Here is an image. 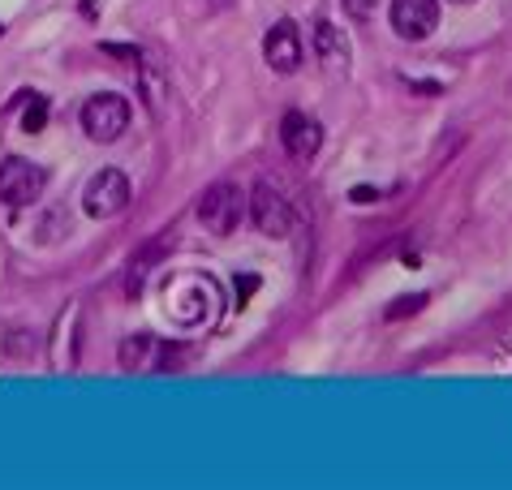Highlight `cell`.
I'll use <instances>...</instances> for the list:
<instances>
[{
    "instance_id": "obj_17",
    "label": "cell",
    "mask_w": 512,
    "mask_h": 490,
    "mask_svg": "<svg viewBox=\"0 0 512 490\" xmlns=\"http://www.w3.org/2000/svg\"><path fill=\"white\" fill-rule=\"evenodd\" d=\"M457 5H469V0H457Z\"/></svg>"
},
{
    "instance_id": "obj_14",
    "label": "cell",
    "mask_w": 512,
    "mask_h": 490,
    "mask_svg": "<svg viewBox=\"0 0 512 490\" xmlns=\"http://www.w3.org/2000/svg\"><path fill=\"white\" fill-rule=\"evenodd\" d=\"M345 9H349V18L371 22V18H375V9H379V0H345Z\"/></svg>"
},
{
    "instance_id": "obj_3",
    "label": "cell",
    "mask_w": 512,
    "mask_h": 490,
    "mask_svg": "<svg viewBox=\"0 0 512 490\" xmlns=\"http://www.w3.org/2000/svg\"><path fill=\"white\" fill-rule=\"evenodd\" d=\"M44 185H48V172L31 160H22V155H9V160L0 164V203L31 207V203H39Z\"/></svg>"
},
{
    "instance_id": "obj_13",
    "label": "cell",
    "mask_w": 512,
    "mask_h": 490,
    "mask_svg": "<svg viewBox=\"0 0 512 490\" xmlns=\"http://www.w3.org/2000/svg\"><path fill=\"white\" fill-rule=\"evenodd\" d=\"M44 125H48V99H35V104L26 108V117H22V129L26 134H39Z\"/></svg>"
},
{
    "instance_id": "obj_6",
    "label": "cell",
    "mask_w": 512,
    "mask_h": 490,
    "mask_svg": "<svg viewBox=\"0 0 512 490\" xmlns=\"http://www.w3.org/2000/svg\"><path fill=\"white\" fill-rule=\"evenodd\" d=\"M439 26L435 0H392V31L401 39H426Z\"/></svg>"
},
{
    "instance_id": "obj_7",
    "label": "cell",
    "mask_w": 512,
    "mask_h": 490,
    "mask_svg": "<svg viewBox=\"0 0 512 490\" xmlns=\"http://www.w3.org/2000/svg\"><path fill=\"white\" fill-rule=\"evenodd\" d=\"M263 56H267V65H272L276 74H297V65H302V35H297V26L289 18L276 22L272 31H267Z\"/></svg>"
},
{
    "instance_id": "obj_8",
    "label": "cell",
    "mask_w": 512,
    "mask_h": 490,
    "mask_svg": "<svg viewBox=\"0 0 512 490\" xmlns=\"http://www.w3.org/2000/svg\"><path fill=\"white\" fill-rule=\"evenodd\" d=\"M280 142L293 160H310V155H319V147H323V129H319V121H310L306 112H289L280 125Z\"/></svg>"
},
{
    "instance_id": "obj_18",
    "label": "cell",
    "mask_w": 512,
    "mask_h": 490,
    "mask_svg": "<svg viewBox=\"0 0 512 490\" xmlns=\"http://www.w3.org/2000/svg\"><path fill=\"white\" fill-rule=\"evenodd\" d=\"M0 35H5V26H0Z\"/></svg>"
},
{
    "instance_id": "obj_16",
    "label": "cell",
    "mask_w": 512,
    "mask_h": 490,
    "mask_svg": "<svg viewBox=\"0 0 512 490\" xmlns=\"http://www.w3.org/2000/svg\"><path fill=\"white\" fill-rule=\"evenodd\" d=\"M371 198H379V194L366 190V185H358V190H353V203H371Z\"/></svg>"
},
{
    "instance_id": "obj_12",
    "label": "cell",
    "mask_w": 512,
    "mask_h": 490,
    "mask_svg": "<svg viewBox=\"0 0 512 490\" xmlns=\"http://www.w3.org/2000/svg\"><path fill=\"white\" fill-rule=\"evenodd\" d=\"M138 74L147 78V104L160 112V104H164V78H160V65H138Z\"/></svg>"
},
{
    "instance_id": "obj_11",
    "label": "cell",
    "mask_w": 512,
    "mask_h": 490,
    "mask_svg": "<svg viewBox=\"0 0 512 490\" xmlns=\"http://www.w3.org/2000/svg\"><path fill=\"white\" fill-rule=\"evenodd\" d=\"M426 306V293H414V297H396L388 310H383V319L396 323V319H409V314H418Z\"/></svg>"
},
{
    "instance_id": "obj_10",
    "label": "cell",
    "mask_w": 512,
    "mask_h": 490,
    "mask_svg": "<svg viewBox=\"0 0 512 490\" xmlns=\"http://www.w3.org/2000/svg\"><path fill=\"white\" fill-rule=\"evenodd\" d=\"M151 349H155V340L151 336H130L121 344V366L125 370H142L151 362Z\"/></svg>"
},
{
    "instance_id": "obj_1",
    "label": "cell",
    "mask_w": 512,
    "mask_h": 490,
    "mask_svg": "<svg viewBox=\"0 0 512 490\" xmlns=\"http://www.w3.org/2000/svg\"><path fill=\"white\" fill-rule=\"evenodd\" d=\"M246 203H250V198L241 194L237 185L220 181V185H211V190L198 198V220H203L207 233L233 237V233H237V224H241V215H246Z\"/></svg>"
},
{
    "instance_id": "obj_5",
    "label": "cell",
    "mask_w": 512,
    "mask_h": 490,
    "mask_svg": "<svg viewBox=\"0 0 512 490\" xmlns=\"http://www.w3.org/2000/svg\"><path fill=\"white\" fill-rule=\"evenodd\" d=\"M246 211H250L254 228H259L263 237H289L293 233V207L284 203L272 185H254Z\"/></svg>"
},
{
    "instance_id": "obj_15",
    "label": "cell",
    "mask_w": 512,
    "mask_h": 490,
    "mask_svg": "<svg viewBox=\"0 0 512 490\" xmlns=\"http://www.w3.org/2000/svg\"><path fill=\"white\" fill-rule=\"evenodd\" d=\"M108 56H121V61H134L138 65V48H121V43H104Z\"/></svg>"
},
{
    "instance_id": "obj_4",
    "label": "cell",
    "mask_w": 512,
    "mask_h": 490,
    "mask_svg": "<svg viewBox=\"0 0 512 490\" xmlns=\"http://www.w3.org/2000/svg\"><path fill=\"white\" fill-rule=\"evenodd\" d=\"M82 203H87V215H95V220H112V215H121L125 207H130V177H125L121 168L95 172V177L87 181Z\"/></svg>"
},
{
    "instance_id": "obj_2",
    "label": "cell",
    "mask_w": 512,
    "mask_h": 490,
    "mask_svg": "<svg viewBox=\"0 0 512 490\" xmlns=\"http://www.w3.org/2000/svg\"><path fill=\"white\" fill-rule=\"evenodd\" d=\"M82 129H87V138L95 142H117L125 129H130V99L125 95H91L87 104H82Z\"/></svg>"
},
{
    "instance_id": "obj_9",
    "label": "cell",
    "mask_w": 512,
    "mask_h": 490,
    "mask_svg": "<svg viewBox=\"0 0 512 490\" xmlns=\"http://www.w3.org/2000/svg\"><path fill=\"white\" fill-rule=\"evenodd\" d=\"M315 56L327 74H349V65H353L349 39H345V31H336L332 22H315Z\"/></svg>"
}]
</instances>
